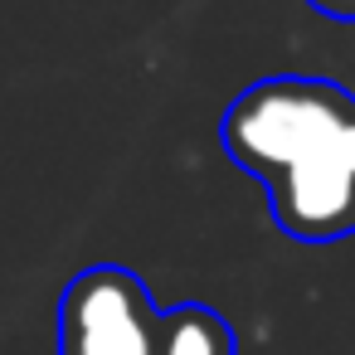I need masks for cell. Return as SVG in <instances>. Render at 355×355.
<instances>
[{"instance_id": "cell-1", "label": "cell", "mask_w": 355, "mask_h": 355, "mask_svg": "<svg viewBox=\"0 0 355 355\" xmlns=\"http://www.w3.org/2000/svg\"><path fill=\"white\" fill-rule=\"evenodd\" d=\"M224 156L248 171L272 224L297 243L355 234V93L331 78L272 73L219 117Z\"/></svg>"}, {"instance_id": "cell-2", "label": "cell", "mask_w": 355, "mask_h": 355, "mask_svg": "<svg viewBox=\"0 0 355 355\" xmlns=\"http://www.w3.org/2000/svg\"><path fill=\"white\" fill-rule=\"evenodd\" d=\"M166 311L132 268H83L59 297V355H161Z\"/></svg>"}, {"instance_id": "cell-3", "label": "cell", "mask_w": 355, "mask_h": 355, "mask_svg": "<svg viewBox=\"0 0 355 355\" xmlns=\"http://www.w3.org/2000/svg\"><path fill=\"white\" fill-rule=\"evenodd\" d=\"M161 355H239V336L214 306L185 302V306L166 311Z\"/></svg>"}, {"instance_id": "cell-4", "label": "cell", "mask_w": 355, "mask_h": 355, "mask_svg": "<svg viewBox=\"0 0 355 355\" xmlns=\"http://www.w3.org/2000/svg\"><path fill=\"white\" fill-rule=\"evenodd\" d=\"M306 6L331 15V20H355V0H306Z\"/></svg>"}]
</instances>
